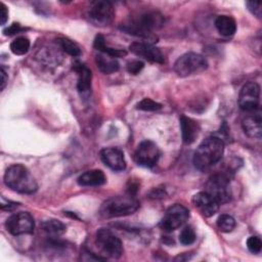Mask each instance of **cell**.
I'll use <instances>...</instances> for the list:
<instances>
[{
    "label": "cell",
    "mask_w": 262,
    "mask_h": 262,
    "mask_svg": "<svg viewBox=\"0 0 262 262\" xmlns=\"http://www.w3.org/2000/svg\"><path fill=\"white\" fill-rule=\"evenodd\" d=\"M223 152V140L217 136H210L203 140L194 151L193 165L200 171H207L221 160Z\"/></svg>",
    "instance_id": "obj_1"
},
{
    "label": "cell",
    "mask_w": 262,
    "mask_h": 262,
    "mask_svg": "<svg viewBox=\"0 0 262 262\" xmlns=\"http://www.w3.org/2000/svg\"><path fill=\"white\" fill-rule=\"evenodd\" d=\"M4 183L10 189L26 194H32L38 188L35 178L28 168L21 164H14L6 169Z\"/></svg>",
    "instance_id": "obj_2"
},
{
    "label": "cell",
    "mask_w": 262,
    "mask_h": 262,
    "mask_svg": "<svg viewBox=\"0 0 262 262\" xmlns=\"http://www.w3.org/2000/svg\"><path fill=\"white\" fill-rule=\"evenodd\" d=\"M139 206V202L131 194L117 195L102 203L99 214L104 218L128 216L136 212Z\"/></svg>",
    "instance_id": "obj_3"
},
{
    "label": "cell",
    "mask_w": 262,
    "mask_h": 262,
    "mask_svg": "<svg viewBox=\"0 0 262 262\" xmlns=\"http://www.w3.org/2000/svg\"><path fill=\"white\" fill-rule=\"evenodd\" d=\"M164 24V17L157 11L145 12L139 16L132 25H127L122 28L125 32L138 37L150 39L151 31L162 27Z\"/></svg>",
    "instance_id": "obj_4"
},
{
    "label": "cell",
    "mask_w": 262,
    "mask_h": 262,
    "mask_svg": "<svg viewBox=\"0 0 262 262\" xmlns=\"http://www.w3.org/2000/svg\"><path fill=\"white\" fill-rule=\"evenodd\" d=\"M208 61L206 58L194 52H187L181 55L174 63V71L179 77H187L206 71Z\"/></svg>",
    "instance_id": "obj_5"
},
{
    "label": "cell",
    "mask_w": 262,
    "mask_h": 262,
    "mask_svg": "<svg viewBox=\"0 0 262 262\" xmlns=\"http://www.w3.org/2000/svg\"><path fill=\"white\" fill-rule=\"evenodd\" d=\"M95 244L110 258H120L123 254L121 239L107 228H99L95 234Z\"/></svg>",
    "instance_id": "obj_6"
},
{
    "label": "cell",
    "mask_w": 262,
    "mask_h": 262,
    "mask_svg": "<svg viewBox=\"0 0 262 262\" xmlns=\"http://www.w3.org/2000/svg\"><path fill=\"white\" fill-rule=\"evenodd\" d=\"M212 195L219 205L228 203L231 199V189L229 179L226 175L217 173L209 177L206 182V190Z\"/></svg>",
    "instance_id": "obj_7"
},
{
    "label": "cell",
    "mask_w": 262,
    "mask_h": 262,
    "mask_svg": "<svg viewBox=\"0 0 262 262\" xmlns=\"http://www.w3.org/2000/svg\"><path fill=\"white\" fill-rule=\"evenodd\" d=\"M188 217V209L180 204H175L166 211L159 225L164 231L171 232L182 226L187 221Z\"/></svg>",
    "instance_id": "obj_8"
},
{
    "label": "cell",
    "mask_w": 262,
    "mask_h": 262,
    "mask_svg": "<svg viewBox=\"0 0 262 262\" xmlns=\"http://www.w3.org/2000/svg\"><path fill=\"white\" fill-rule=\"evenodd\" d=\"M5 227L12 235L30 234L34 231L35 222L28 212H18L9 216L5 221Z\"/></svg>",
    "instance_id": "obj_9"
},
{
    "label": "cell",
    "mask_w": 262,
    "mask_h": 262,
    "mask_svg": "<svg viewBox=\"0 0 262 262\" xmlns=\"http://www.w3.org/2000/svg\"><path fill=\"white\" fill-rule=\"evenodd\" d=\"M88 17L95 26H108L115 18V8L110 1L93 2L88 11Z\"/></svg>",
    "instance_id": "obj_10"
},
{
    "label": "cell",
    "mask_w": 262,
    "mask_h": 262,
    "mask_svg": "<svg viewBox=\"0 0 262 262\" xmlns=\"http://www.w3.org/2000/svg\"><path fill=\"white\" fill-rule=\"evenodd\" d=\"M160 158V150L157 144L150 140H144L140 142L135 150L134 160L142 167H154Z\"/></svg>",
    "instance_id": "obj_11"
},
{
    "label": "cell",
    "mask_w": 262,
    "mask_h": 262,
    "mask_svg": "<svg viewBox=\"0 0 262 262\" xmlns=\"http://www.w3.org/2000/svg\"><path fill=\"white\" fill-rule=\"evenodd\" d=\"M260 86L256 82L246 83L238 95V105L245 112H255L259 106Z\"/></svg>",
    "instance_id": "obj_12"
},
{
    "label": "cell",
    "mask_w": 262,
    "mask_h": 262,
    "mask_svg": "<svg viewBox=\"0 0 262 262\" xmlns=\"http://www.w3.org/2000/svg\"><path fill=\"white\" fill-rule=\"evenodd\" d=\"M129 49L133 54L142 57L149 62L164 63L165 61L162 51L149 43L133 42L130 44Z\"/></svg>",
    "instance_id": "obj_13"
},
{
    "label": "cell",
    "mask_w": 262,
    "mask_h": 262,
    "mask_svg": "<svg viewBox=\"0 0 262 262\" xmlns=\"http://www.w3.org/2000/svg\"><path fill=\"white\" fill-rule=\"evenodd\" d=\"M192 204L205 217H211L219 210L218 202L207 191H201L192 196Z\"/></svg>",
    "instance_id": "obj_14"
},
{
    "label": "cell",
    "mask_w": 262,
    "mask_h": 262,
    "mask_svg": "<svg viewBox=\"0 0 262 262\" xmlns=\"http://www.w3.org/2000/svg\"><path fill=\"white\" fill-rule=\"evenodd\" d=\"M100 159L105 166L114 171H123L126 168L124 154L118 147H105L101 149Z\"/></svg>",
    "instance_id": "obj_15"
},
{
    "label": "cell",
    "mask_w": 262,
    "mask_h": 262,
    "mask_svg": "<svg viewBox=\"0 0 262 262\" xmlns=\"http://www.w3.org/2000/svg\"><path fill=\"white\" fill-rule=\"evenodd\" d=\"M74 70L78 75V83H77V89L81 96H88L91 91V79L92 74L91 71L83 63L77 61L74 64Z\"/></svg>",
    "instance_id": "obj_16"
},
{
    "label": "cell",
    "mask_w": 262,
    "mask_h": 262,
    "mask_svg": "<svg viewBox=\"0 0 262 262\" xmlns=\"http://www.w3.org/2000/svg\"><path fill=\"white\" fill-rule=\"evenodd\" d=\"M182 140L185 144H191L195 141L200 133V125L193 119L182 115L179 119Z\"/></svg>",
    "instance_id": "obj_17"
},
{
    "label": "cell",
    "mask_w": 262,
    "mask_h": 262,
    "mask_svg": "<svg viewBox=\"0 0 262 262\" xmlns=\"http://www.w3.org/2000/svg\"><path fill=\"white\" fill-rule=\"evenodd\" d=\"M262 120L260 113H254L246 116L242 121V127L245 134L250 138H261Z\"/></svg>",
    "instance_id": "obj_18"
},
{
    "label": "cell",
    "mask_w": 262,
    "mask_h": 262,
    "mask_svg": "<svg viewBox=\"0 0 262 262\" xmlns=\"http://www.w3.org/2000/svg\"><path fill=\"white\" fill-rule=\"evenodd\" d=\"M105 175L101 170H89L78 177V183L81 186H99L105 183Z\"/></svg>",
    "instance_id": "obj_19"
},
{
    "label": "cell",
    "mask_w": 262,
    "mask_h": 262,
    "mask_svg": "<svg viewBox=\"0 0 262 262\" xmlns=\"http://www.w3.org/2000/svg\"><path fill=\"white\" fill-rule=\"evenodd\" d=\"M95 62L97 68L103 74H112L120 69L118 60L107 54L99 53L95 55Z\"/></svg>",
    "instance_id": "obj_20"
},
{
    "label": "cell",
    "mask_w": 262,
    "mask_h": 262,
    "mask_svg": "<svg viewBox=\"0 0 262 262\" xmlns=\"http://www.w3.org/2000/svg\"><path fill=\"white\" fill-rule=\"evenodd\" d=\"M215 27L217 31L225 37L232 36L236 31V23L233 17L229 15H219L215 19Z\"/></svg>",
    "instance_id": "obj_21"
},
{
    "label": "cell",
    "mask_w": 262,
    "mask_h": 262,
    "mask_svg": "<svg viewBox=\"0 0 262 262\" xmlns=\"http://www.w3.org/2000/svg\"><path fill=\"white\" fill-rule=\"evenodd\" d=\"M93 46L95 49L101 51L104 54H107L112 57H122L125 56L127 54V51L125 49H116V48H112L105 45V40L104 37L100 34L96 35L95 39H94V43Z\"/></svg>",
    "instance_id": "obj_22"
},
{
    "label": "cell",
    "mask_w": 262,
    "mask_h": 262,
    "mask_svg": "<svg viewBox=\"0 0 262 262\" xmlns=\"http://www.w3.org/2000/svg\"><path fill=\"white\" fill-rule=\"evenodd\" d=\"M41 227L46 233L53 235V236L61 235L62 233L66 232V229H67L66 225L61 221L56 220V219H49V220L42 222Z\"/></svg>",
    "instance_id": "obj_23"
},
{
    "label": "cell",
    "mask_w": 262,
    "mask_h": 262,
    "mask_svg": "<svg viewBox=\"0 0 262 262\" xmlns=\"http://www.w3.org/2000/svg\"><path fill=\"white\" fill-rule=\"evenodd\" d=\"M30 49V40L27 37H17L10 43V50L15 55H24Z\"/></svg>",
    "instance_id": "obj_24"
},
{
    "label": "cell",
    "mask_w": 262,
    "mask_h": 262,
    "mask_svg": "<svg viewBox=\"0 0 262 262\" xmlns=\"http://www.w3.org/2000/svg\"><path fill=\"white\" fill-rule=\"evenodd\" d=\"M58 44L66 53L72 56H79L81 54V48L79 47V45L68 38H59Z\"/></svg>",
    "instance_id": "obj_25"
},
{
    "label": "cell",
    "mask_w": 262,
    "mask_h": 262,
    "mask_svg": "<svg viewBox=\"0 0 262 262\" xmlns=\"http://www.w3.org/2000/svg\"><path fill=\"white\" fill-rule=\"evenodd\" d=\"M217 226L223 232H231L235 227V220L227 214H222L217 219Z\"/></svg>",
    "instance_id": "obj_26"
},
{
    "label": "cell",
    "mask_w": 262,
    "mask_h": 262,
    "mask_svg": "<svg viewBox=\"0 0 262 262\" xmlns=\"http://www.w3.org/2000/svg\"><path fill=\"white\" fill-rule=\"evenodd\" d=\"M196 238V235H195V231L194 229L191 227V226H185L180 234H179V241L182 245L184 246H188V245H191L194 243Z\"/></svg>",
    "instance_id": "obj_27"
},
{
    "label": "cell",
    "mask_w": 262,
    "mask_h": 262,
    "mask_svg": "<svg viewBox=\"0 0 262 262\" xmlns=\"http://www.w3.org/2000/svg\"><path fill=\"white\" fill-rule=\"evenodd\" d=\"M136 108L144 112H155L162 108V104L150 99V98H143L136 104Z\"/></svg>",
    "instance_id": "obj_28"
},
{
    "label": "cell",
    "mask_w": 262,
    "mask_h": 262,
    "mask_svg": "<svg viewBox=\"0 0 262 262\" xmlns=\"http://www.w3.org/2000/svg\"><path fill=\"white\" fill-rule=\"evenodd\" d=\"M247 247L250 252L257 254L260 253L262 249V242L258 236H250L247 241Z\"/></svg>",
    "instance_id": "obj_29"
},
{
    "label": "cell",
    "mask_w": 262,
    "mask_h": 262,
    "mask_svg": "<svg viewBox=\"0 0 262 262\" xmlns=\"http://www.w3.org/2000/svg\"><path fill=\"white\" fill-rule=\"evenodd\" d=\"M143 67H144L143 61L135 59V60H131L127 63V71L132 75H137L140 73V71L143 69Z\"/></svg>",
    "instance_id": "obj_30"
},
{
    "label": "cell",
    "mask_w": 262,
    "mask_h": 262,
    "mask_svg": "<svg viewBox=\"0 0 262 262\" xmlns=\"http://www.w3.org/2000/svg\"><path fill=\"white\" fill-rule=\"evenodd\" d=\"M246 5L248 9L251 11L252 14L257 16L258 18H261V13H262V4L260 2H255V1H247Z\"/></svg>",
    "instance_id": "obj_31"
},
{
    "label": "cell",
    "mask_w": 262,
    "mask_h": 262,
    "mask_svg": "<svg viewBox=\"0 0 262 262\" xmlns=\"http://www.w3.org/2000/svg\"><path fill=\"white\" fill-rule=\"evenodd\" d=\"M25 29L23 27H20L19 24H16V23H13L12 25H10L8 28H6L3 33L4 35L6 36H11V35H14V34H17V33H20L21 31H24Z\"/></svg>",
    "instance_id": "obj_32"
},
{
    "label": "cell",
    "mask_w": 262,
    "mask_h": 262,
    "mask_svg": "<svg viewBox=\"0 0 262 262\" xmlns=\"http://www.w3.org/2000/svg\"><path fill=\"white\" fill-rule=\"evenodd\" d=\"M8 19V10L4 3L0 2V24L5 25Z\"/></svg>",
    "instance_id": "obj_33"
},
{
    "label": "cell",
    "mask_w": 262,
    "mask_h": 262,
    "mask_svg": "<svg viewBox=\"0 0 262 262\" xmlns=\"http://www.w3.org/2000/svg\"><path fill=\"white\" fill-rule=\"evenodd\" d=\"M19 204L18 203H15V202H11V201H8L6 204L4 202L1 203V209L2 210H8V211H11L13 209H15Z\"/></svg>",
    "instance_id": "obj_34"
},
{
    "label": "cell",
    "mask_w": 262,
    "mask_h": 262,
    "mask_svg": "<svg viewBox=\"0 0 262 262\" xmlns=\"http://www.w3.org/2000/svg\"><path fill=\"white\" fill-rule=\"evenodd\" d=\"M0 73H1V90H3L6 86V83H7V72L5 70V68L2 66L1 67V70H0Z\"/></svg>",
    "instance_id": "obj_35"
}]
</instances>
